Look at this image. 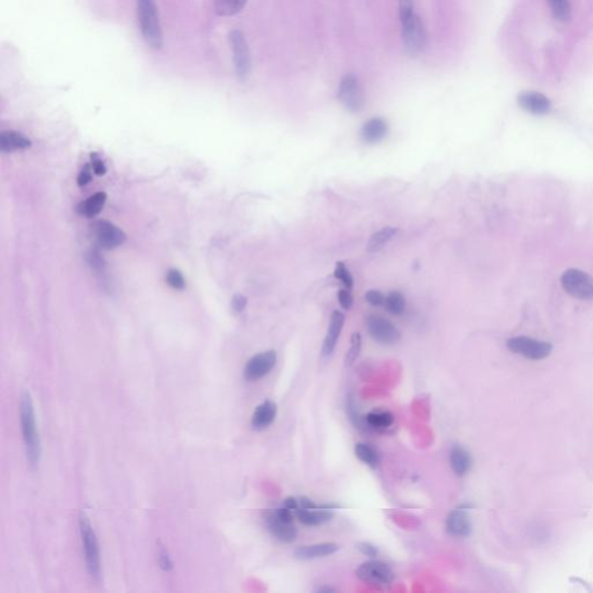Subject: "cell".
I'll use <instances>...</instances> for the list:
<instances>
[{"label":"cell","mask_w":593,"mask_h":593,"mask_svg":"<svg viewBox=\"0 0 593 593\" xmlns=\"http://www.w3.org/2000/svg\"><path fill=\"white\" fill-rule=\"evenodd\" d=\"M356 574L362 582L379 588L391 585L396 579L392 568L379 560L367 561L361 564L356 570Z\"/></svg>","instance_id":"9"},{"label":"cell","mask_w":593,"mask_h":593,"mask_svg":"<svg viewBox=\"0 0 593 593\" xmlns=\"http://www.w3.org/2000/svg\"><path fill=\"white\" fill-rule=\"evenodd\" d=\"M518 104L524 110L534 114L544 115L552 108L548 97L537 92H524L518 97Z\"/></svg>","instance_id":"16"},{"label":"cell","mask_w":593,"mask_h":593,"mask_svg":"<svg viewBox=\"0 0 593 593\" xmlns=\"http://www.w3.org/2000/svg\"><path fill=\"white\" fill-rule=\"evenodd\" d=\"M166 280H167L168 285L176 290H182L183 287H186L184 277L176 269H171L168 271L167 275H166Z\"/></svg>","instance_id":"32"},{"label":"cell","mask_w":593,"mask_h":593,"mask_svg":"<svg viewBox=\"0 0 593 593\" xmlns=\"http://www.w3.org/2000/svg\"><path fill=\"white\" fill-rule=\"evenodd\" d=\"M277 362V354L274 350L255 354L247 362L243 370V377L248 381L260 380L271 372Z\"/></svg>","instance_id":"13"},{"label":"cell","mask_w":593,"mask_h":593,"mask_svg":"<svg viewBox=\"0 0 593 593\" xmlns=\"http://www.w3.org/2000/svg\"><path fill=\"white\" fill-rule=\"evenodd\" d=\"M357 548L364 554V555L370 556V557H377L378 548L376 546L370 544V542H359L357 545Z\"/></svg>","instance_id":"36"},{"label":"cell","mask_w":593,"mask_h":593,"mask_svg":"<svg viewBox=\"0 0 593 593\" xmlns=\"http://www.w3.org/2000/svg\"><path fill=\"white\" fill-rule=\"evenodd\" d=\"M335 275L337 280H341L344 284V287H347L348 290L354 285V278L351 276L350 271L346 268V265L342 262L336 263Z\"/></svg>","instance_id":"31"},{"label":"cell","mask_w":593,"mask_h":593,"mask_svg":"<svg viewBox=\"0 0 593 593\" xmlns=\"http://www.w3.org/2000/svg\"><path fill=\"white\" fill-rule=\"evenodd\" d=\"M507 348L515 352L522 354L525 359L539 361L549 356L552 351V346L547 342L534 340L527 336H517L507 341Z\"/></svg>","instance_id":"12"},{"label":"cell","mask_w":593,"mask_h":593,"mask_svg":"<svg viewBox=\"0 0 593 593\" xmlns=\"http://www.w3.org/2000/svg\"><path fill=\"white\" fill-rule=\"evenodd\" d=\"M415 14L414 1L413 0H399L400 23H402L411 19Z\"/></svg>","instance_id":"33"},{"label":"cell","mask_w":593,"mask_h":593,"mask_svg":"<svg viewBox=\"0 0 593 593\" xmlns=\"http://www.w3.org/2000/svg\"><path fill=\"white\" fill-rule=\"evenodd\" d=\"M549 8L553 15L560 21H567L570 18L571 8L569 0H548Z\"/></svg>","instance_id":"29"},{"label":"cell","mask_w":593,"mask_h":593,"mask_svg":"<svg viewBox=\"0 0 593 593\" xmlns=\"http://www.w3.org/2000/svg\"><path fill=\"white\" fill-rule=\"evenodd\" d=\"M365 324L370 336L378 343L393 346L401 339L399 329L380 315H369L366 317Z\"/></svg>","instance_id":"11"},{"label":"cell","mask_w":593,"mask_h":593,"mask_svg":"<svg viewBox=\"0 0 593 593\" xmlns=\"http://www.w3.org/2000/svg\"><path fill=\"white\" fill-rule=\"evenodd\" d=\"M388 125L380 117H374L363 125L361 136L367 144H377L387 136Z\"/></svg>","instance_id":"20"},{"label":"cell","mask_w":593,"mask_h":593,"mask_svg":"<svg viewBox=\"0 0 593 593\" xmlns=\"http://www.w3.org/2000/svg\"><path fill=\"white\" fill-rule=\"evenodd\" d=\"M564 291L572 298L593 300V278L579 269H568L561 277Z\"/></svg>","instance_id":"7"},{"label":"cell","mask_w":593,"mask_h":593,"mask_svg":"<svg viewBox=\"0 0 593 593\" xmlns=\"http://www.w3.org/2000/svg\"><path fill=\"white\" fill-rule=\"evenodd\" d=\"M337 299H339L341 307L343 310H350L351 305H352V297H351L350 292L348 290H340L337 293Z\"/></svg>","instance_id":"35"},{"label":"cell","mask_w":593,"mask_h":593,"mask_svg":"<svg viewBox=\"0 0 593 593\" xmlns=\"http://www.w3.org/2000/svg\"><path fill=\"white\" fill-rule=\"evenodd\" d=\"M335 507L332 505H319L307 497L298 498V507L295 515L299 522L306 527H319L328 522L334 516Z\"/></svg>","instance_id":"6"},{"label":"cell","mask_w":593,"mask_h":593,"mask_svg":"<svg viewBox=\"0 0 593 593\" xmlns=\"http://www.w3.org/2000/svg\"><path fill=\"white\" fill-rule=\"evenodd\" d=\"M230 45L233 53L235 72L241 80H245L250 75L252 69V58H250V48L246 38L243 32L233 29L230 33Z\"/></svg>","instance_id":"10"},{"label":"cell","mask_w":593,"mask_h":593,"mask_svg":"<svg viewBox=\"0 0 593 593\" xmlns=\"http://www.w3.org/2000/svg\"><path fill=\"white\" fill-rule=\"evenodd\" d=\"M215 11L220 16H232L243 11L247 0H215Z\"/></svg>","instance_id":"27"},{"label":"cell","mask_w":593,"mask_h":593,"mask_svg":"<svg viewBox=\"0 0 593 593\" xmlns=\"http://www.w3.org/2000/svg\"><path fill=\"white\" fill-rule=\"evenodd\" d=\"M364 421L370 429L384 431V430L392 426L394 416H393L392 413H389L388 411L374 409V411H370L366 414Z\"/></svg>","instance_id":"23"},{"label":"cell","mask_w":593,"mask_h":593,"mask_svg":"<svg viewBox=\"0 0 593 593\" xmlns=\"http://www.w3.org/2000/svg\"><path fill=\"white\" fill-rule=\"evenodd\" d=\"M277 415V404L274 401L267 400L256 407L252 417V426L254 430L262 431L273 424Z\"/></svg>","instance_id":"17"},{"label":"cell","mask_w":593,"mask_h":593,"mask_svg":"<svg viewBox=\"0 0 593 593\" xmlns=\"http://www.w3.org/2000/svg\"><path fill=\"white\" fill-rule=\"evenodd\" d=\"M20 416L27 460L32 466H38L41 459V440L36 426L33 400L27 391H23L20 399Z\"/></svg>","instance_id":"1"},{"label":"cell","mask_w":593,"mask_h":593,"mask_svg":"<svg viewBox=\"0 0 593 593\" xmlns=\"http://www.w3.org/2000/svg\"><path fill=\"white\" fill-rule=\"evenodd\" d=\"M90 180H92V169H90L88 165H86L85 167L82 168V172L79 174L78 184L80 187H84V186H86V184L90 182Z\"/></svg>","instance_id":"37"},{"label":"cell","mask_w":593,"mask_h":593,"mask_svg":"<svg viewBox=\"0 0 593 593\" xmlns=\"http://www.w3.org/2000/svg\"><path fill=\"white\" fill-rule=\"evenodd\" d=\"M450 465L457 475L459 476L466 475L472 467V457L470 452L460 445L452 446L450 451Z\"/></svg>","instance_id":"22"},{"label":"cell","mask_w":593,"mask_h":593,"mask_svg":"<svg viewBox=\"0 0 593 593\" xmlns=\"http://www.w3.org/2000/svg\"><path fill=\"white\" fill-rule=\"evenodd\" d=\"M365 299L370 305L378 307L385 305V299L386 298H385V295L380 291L370 290V291L366 292Z\"/></svg>","instance_id":"34"},{"label":"cell","mask_w":593,"mask_h":593,"mask_svg":"<svg viewBox=\"0 0 593 593\" xmlns=\"http://www.w3.org/2000/svg\"><path fill=\"white\" fill-rule=\"evenodd\" d=\"M402 41L407 53L411 56L421 55L428 45V34L426 27L417 14L401 23Z\"/></svg>","instance_id":"5"},{"label":"cell","mask_w":593,"mask_h":593,"mask_svg":"<svg viewBox=\"0 0 593 593\" xmlns=\"http://www.w3.org/2000/svg\"><path fill=\"white\" fill-rule=\"evenodd\" d=\"M92 166H93V171L97 176H104L107 171L105 164L97 158V154H92Z\"/></svg>","instance_id":"39"},{"label":"cell","mask_w":593,"mask_h":593,"mask_svg":"<svg viewBox=\"0 0 593 593\" xmlns=\"http://www.w3.org/2000/svg\"><path fill=\"white\" fill-rule=\"evenodd\" d=\"M396 232H398V228H391V226L381 228L379 231L376 232L370 238L369 243L366 245L367 252L376 253L378 250H380L396 234Z\"/></svg>","instance_id":"26"},{"label":"cell","mask_w":593,"mask_h":593,"mask_svg":"<svg viewBox=\"0 0 593 593\" xmlns=\"http://www.w3.org/2000/svg\"><path fill=\"white\" fill-rule=\"evenodd\" d=\"M159 562H160L161 568H164L165 570H169V569H172L173 564L172 561H171V557L168 556L167 552L162 549L160 553H159Z\"/></svg>","instance_id":"40"},{"label":"cell","mask_w":593,"mask_h":593,"mask_svg":"<svg viewBox=\"0 0 593 593\" xmlns=\"http://www.w3.org/2000/svg\"><path fill=\"white\" fill-rule=\"evenodd\" d=\"M446 530L452 537H465L472 532V522L466 507H460L450 512L446 519Z\"/></svg>","instance_id":"15"},{"label":"cell","mask_w":593,"mask_h":593,"mask_svg":"<svg viewBox=\"0 0 593 593\" xmlns=\"http://www.w3.org/2000/svg\"><path fill=\"white\" fill-rule=\"evenodd\" d=\"M361 350H362V336L359 332H354L351 336L350 349L348 350L346 359H344L346 366H351L354 364V361L359 359Z\"/></svg>","instance_id":"30"},{"label":"cell","mask_w":593,"mask_h":593,"mask_svg":"<svg viewBox=\"0 0 593 593\" xmlns=\"http://www.w3.org/2000/svg\"><path fill=\"white\" fill-rule=\"evenodd\" d=\"M340 549V546L334 542H322V544H315V545L302 546L299 548L295 549V559L298 560H314L319 557H326V556L332 555Z\"/></svg>","instance_id":"18"},{"label":"cell","mask_w":593,"mask_h":593,"mask_svg":"<svg viewBox=\"0 0 593 593\" xmlns=\"http://www.w3.org/2000/svg\"><path fill=\"white\" fill-rule=\"evenodd\" d=\"M247 305V298L246 297H243V295H234V298L232 300V308L234 310V312L237 313H240V312H243L245 310V307Z\"/></svg>","instance_id":"38"},{"label":"cell","mask_w":593,"mask_h":593,"mask_svg":"<svg viewBox=\"0 0 593 593\" xmlns=\"http://www.w3.org/2000/svg\"><path fill=\"white\" fill-rule=\"evenodd\" d=\"M385 307L393 315H401L406 308V299L400 292H391L385 299Z\"/></svg>","instance_id":"28"},{"label":"cell","mask_w":593,"mask_h":593,"mask_svg":"<svg viewBox=\"0 0 593 593\" xmlns=\"http://www.w3.org/2000/svg\"><path fill=\"white\" fill-rule=\"evenodd\" d=\"M32 142L16 131H3L0 134V151L4 154H11L20 149H29Z\"/></svg>","instance_id":"21"},{"label":"cell","mask_w":593,"mask_h":593,"mask_svg":"<svg viewBox=\"0 0 593 593\" xmlns=\"http://www.w3.org/2000/svg\"><path fill=\"white\" fill-rule=\"evenodd\" d=\"M137 16L143 38L149 48L159 50L164 45L160 20L154 0H137Z\"/></svg>","instance_id":"2"},{"label":"cell","mask_w":593,"mask_h":593,"mask_svg":"<svg viewBox=\"0 0 593 593\" xmlns=\"http://www.w3.org/2000/svg\"><path fill=\"white\" fill-rule=\"evenodd\" d=\"M354 455L371 468H377L380 463V455L377 450L365 443H357L354 445Z\"/></svg>","instance_id":"25"},{"label":"cell","mask_w":593,"mask_h":593,"mask_svg":"<svg viewBox=\"0 0 593 593\" xmlns=\"http://www.w3.org/2000/svg\"><path fill=\"white\" fill-rule=\"evenodd\" d=\"M79 530H80L87 570L95 581H99L101 579L100 548H99L95 532L90 525V519L85 513H82L79 518Z\"/></svg>","instance_id":"3"},{"label":"cell","mask_w":593,"mask_h":593,"mask_svg":"<svg viewBox=\"0 0 593 593\" xmlns=\"http://www.w3.org/2000/svg\"><path fill=\"white\" fill-rule=\"evenodd\" d=\"M293 511L283 504L265 516V525L269 532L284 544L293 542L298 535V531L293 522Z\"/></svg>","instance_id":"4"},{"label":"cell","mask_w":593,"mask_h":593,"mask_svg":"<svg viewBox=\"0 0 593 593\" xmlns=\"http://www.w3.org/2000/svg\"><path fill=\"white\" fill-rule=\"evenodd\" d=\"M337 97L341 104L351 112H359L365 104V95L359 78L352 73L344 75L341 79L337 90Z\"/></svg>","instance_id":"8"},{"label":"cell","mask_w":593,"mask_h":593,"mask_svg":"<svg viewBox=\"0 0 593 593\" xmlns=\"http://www.w3.org/2000/svg\"><path fill=\"white\" fill-rule=\"evenodd\" d=\"M344 320H346L344 314L341 313L339 311H335L332 314L330 322H329L328 332L326 335L324 347H322V354L324 356H330L332 354V351L335 350L336 344H337L341 332H342V328H343Z\"/></svg>","instance_id":"19"},{"label":"cell","mask_w":593,"mask_h":593,"mask_svg":"<svg viewBox=\"0 0 593 593\" xmlns=\"http://www.w3.org/2000/svg\"><path fill=\"white\" fill-rule=\"evenodd\" d=\"M93 232L99 246L105 250L117 248L127 239V235L121 228L106 220L94 223Z\"/></svg>","instance_id":"14"},{"label":"cell","mask_w":593,"mask_h":593,"mask_svg":"<svg viewBox=\"0 0 593 593\" xmlns=\"http://www.w3.org/2000/svg\"><path fill=\"white\" fill-rule=\"evenodd\" d=\"M106 201H107V195L105 193H97V194L92 195L90 197L87 198L86 201L80 203L77 208V211L82 216L93 218L102 211Z\"/></svg>","instance_id":"24"}]
</instances>
